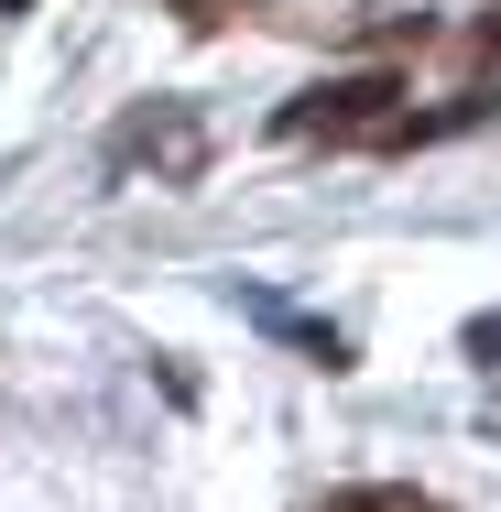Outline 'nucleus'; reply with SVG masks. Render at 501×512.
<instances>
[{"mask_svg": "<svg viewBox=\"0 0 501 512\" xmlns=\"http://www.w3.org/2000/svg\"><path fill=\"white\" fill-rule=\"evenodd\" d=\"M164 11H175L186 33H229V22H251L262 0H164Z\"/></svg>", "mask_w": 501, "mask_h": 512, "instance_id": "20e7f679", "label": "nucleus"}, {"mask_svg": "<svg viewBox=\"0 0 501 512\" xmlns=\"http://www.w3.org/2000/svg\"><path fill=\"white\" fill-rule=\"evenodd\" d=\"M469 55H501V0L480 11V22H469Z\"/></svg>", "mask_w": 501, "mask_h": 512, "instance_id": "423d86ee", "label": "nucleus"}, {"mask_svg": "<svg viewBox=\"0 0 501 512\" xmlns=\"http://www.w3.org/2000/svg\"><path fill=\"white\" fill-rule=\"evenodd\" d=\"M0 11H33V0H0Z\"/></svg>", "mask_w": 501, "mask_h": 512, "instance_id": "0eeeda50", "label": "nucleus"}, {"mask_svg": "<svg viewBox=\"0 0 501 512\" xmlns=\"http://www.w3.org/2000/svg\"><path fill=\"white\" fill-rule=\"evenodd\" d=\"M305 512H447V502L414 491V480H360V491H327V502H305Z\"/></svg>", "mask_w": 501, "mask_h": 512, "instance_id": "7ed1b4c3", "label": "nucleus"}, {"mask_svg": "<svg viewBox=\"0 0 501 512\" xmlns=\"http://www.w3.org/2000/svg\"><path fill=\"white\" fill-rule=\"evenodd\" d=\"M491 109V88H469L458 109H414L393 66H360V77H327V88H305V99L273 109V142H327V153H414V142H436V131H469Z\"/></svg>", "mask_w": 501, "mask_h": 512, "instance_id": "f257e3e1", "label": "nucleus"}, {"mask_svg": "<svg viewBox=\"0 0 501 512\" xmlns=\"http://www.w3.org/2000/svg\"><path fill=\"white\" fill-rule=\"evenodd\" d=\"M109 164H153L164 186H197V164H207V131H197V109H186V99H153V109H131V120L109 131Z\"/></svg>", "mask_w": 501, "mask_h": 512, "instance_id": "f03ea898", "label": "nucleus"}, {"mask_svg": "<svg viewBox=\"0 0 501 512\" xmlns=\"http://www.w3.org/2000/svg\"><path fill=\"white\" fill-rule=\"evenodd\" d=\"M469 360H480V371H501V316H469Z\"/></svg>", "mask_w": 501, "mask_h": 512, "instance_id": "39448f33", "label": "nucleus"}]
</instances>
